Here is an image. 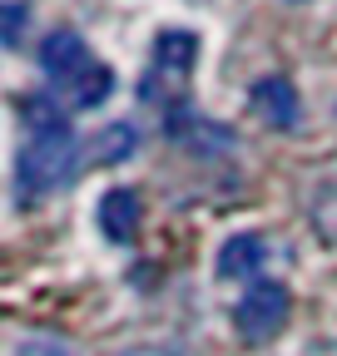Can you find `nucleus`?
<instances>
[{
  "mask_svg": "<svg viewBox=\"0 0 337 356\" xmlns=\"http://www.w3.org/2000/svg\"><path fill=\"white\" fill-rule=\"evenodd\" d=\"M75 173H79V139L65 124L30 134V144L15 154V178H20L25 193H55Z\"/></svg>",
  "mask_w": 337,
  "mask_h": 356,
  "instance_id": "nucleus-1",
  "label": "nucleus"
},
{
  "mask_svg": "<svg viewBox=\"0 0 337 356\" xmlns=\"http://www.w3.org/2000/svg\"><path fill=\"white\" fill-rule=\"evenodd\" d=\"M288 287L283 282H253L248 287V297L233 307V322H238V337L243 341H268V337H278L283 332V322H288Z\"/></svg>",
  "mask_w": 337,
  "mask_h": 356,
  "instance_id": "nucleus-2",
  "label": "nucleus"
},
{
  "mask_svg": "<svg viewBox=\"0 0 337 356\" xmlns=\"http://www.w3.org/2000/svg\"><path fill=\"white\" fill-rule=\"evenodd\" d=\"M40 65H45L50 79L75 84L95 60H90V50H84V35H79V30H50L45 44H40Z\"/></svg>",
  "mask_w": 337,
  "mask_h": 356,
  "instance_id": "nucleus-3",
  "label": "nucleus"
},
{
  "mask_svg": "<svg viewBox=\"0 0 337 356\" xmlns=\"http://www.w3.org/2000/svg\"><path fill=\"white\" fill-rule=\"evenodd\" d=\"M248 104L258 109L273 129H292L298 124V89H292L283 74H268V79H258L248 89Z\"/></svg>",
  "mask_w": 337,
  "mask_h": 356,
  "instance_id": "nucleus-4",
  "label": "nucleus"
},
{
  "mask_svg": "<svg viewBox=\"0 0 337 356\" xmlns=\"http://www.w3.org/2000/svg\"><path fill=\"white\" fill-rule=\"evenodd\" d=\"M139 218H144V203H139L134 188H109L100 198V228H104L109 243H134Z\"/></svg>",
  "mask_w": 337,
  "mask_h": 356,
  "instance_id": "nucleus-5",
  "label": "nucleus"
},
{
  "mask_svg": "<svg viewBox=\"0 0 337 356\" xmlns=\"http://www.w3.org/2000/svg\"><path fill=\"white\" fill-rule=\"evenodd\" d=\"M168 134L174 139H184L194 154H228L233 149V134L224 129V124H208V119H198V114H168Z\"/></svg>",
  "mask_w": 337,
  "mask_h": 356,
  "instance_id": "nucleus-6",
  "label": "nucleus"
},
{
  "mask_svg": "<svg viewBox=\"0 0 337 356\" xmlns=\"http://www.w3.org/2000/svg\"><path fill=\"white\" fill-rule=\"evenodd\" d=\"M263 252H268V243H263L258 233H238V238H228V243L219 248V273H224V277H248L253 267L263 262Z\"/></svg>",
  "mask_w": 337,
  "mask_h": 356,
  "instance_id": "nucleus-7",
  "label": "nucleus"
},
{
  "mask_svg": "<svg viewBox=\"0 0 337 356\" xmlns=\"http://www.w3.org/2000/svg\"><path fill=\"white\" fill-rule=\"evenodd\" d=\"M194 50H198V40H194L189 30H164L159 44H154V60H159V70H168V74H184V70L194 65Z\"/></svg>",
  "mask_w": 337,
  "mask_h": 356,
  "instance_id": "nucleus-8",
  "label": "nucleus"
},
{
  "mask_svg": "<svg viewBox=\"0 0 337 356\" xmlns=\"http://www.w3.org/2000/svg\"><path fill=\"white\" fill-rule=\"evenodd\" d=\"M134 149H139V129L134 124H109L95 139V163H124Z\"/></svg>",
  "mask_w": 337,
  "mask_h": 356,
  "instance_id": "nucleus-9",
  "label": "nucleus"
},
{
  "mask_svg": "<svg viewBox=\"0 0 337 356\" xmlns=\"http://www.w3.org/2000/svg\"><path fill=\"white\" fill-rule=\"evenodd\" d=\"M109 89H114V74H109L104 65H90V70L70 84V104H75V109H95V104L109 99Z\"/></svg>",
  "mask_w": 337,
  "mask_h": 356,
  "instance_id": "nucleus-10",
  "label": "nucleus"
},
{
  "mask_svg": "<svg viewBox=\"0 0 337 356\" xmlns=\"http://www.w3.org/2000/svg\"><path fill=\"white\" fill-rule=\"evenodd\" d=\"M308 213H313V228H318L327 243H337V178H322V184L313 188Z\"/></svg>",
  "mask_w": 337,
  "mask_h": 356,
  "instance_id": "nucleus-11",
  "label": "nucleus"
},
{
  "mask_svg": "<svg viewBox=\"0 0 337 356\" xmlns=\"http://www.w3.org/2000/svg\"><path fill=\"white\" fill-rule=\"evenodd\" d=\"M15 356H70V346L65 341H50V337H30V341L15 346Z\"/></svg>",
  "mask_w": 337,
  "mask_h": 356,
  "instance_id": "nucleus-12",
  "label": "nucleus"
},
{
  "mask_svg": "<svg viewBox=\"0 0 337 356\" xmlns=\"http://www.w3.org/2000/svg\"><path fill=\"white\" fill-rule=\"evenodd\" d=\"M20 20H25V6H0V44L20 40Z\"/></svg>",
  "mask_w": 337,
  "mask_h": 356,
  "instance_id": "nucleus-13",
  "label": "nucleus"
},
{
  "mask_svg": "<svg viewBox=\"0 0 337 356\" xmlns=\"http://www.w3.org/2000/svg\"><path fill=\"white\" fill-rule=\"evenodd\" d=\"M124 356H184L174 346H134V351H124Z\"/></svg>",
  "mask_w": 337,
  "mask_h": 356,
  "instance_id": "nucleus-14",
  "label": "nucleus"
}]
</instances>
